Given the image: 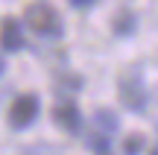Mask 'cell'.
Returning a JSON list of instances; mask_svg holds the SVG:
<instances>
[{
    "instance_id": "obj_8",
    "label": "cell",
    "mask_w": 158,
    "mask_h": 155,
    "mask_svg": "<svg viewBox=\"0 0 158 155\" xmlns=\"http://www.w3.org/2000/svg\"><path fill=\"white\" fill-rule=\"evenodd\" d=\"M85 146H88L94 155H108V152H111V138H108L106 132L88 129V135H85Z\"/></svg>"
},
{
    "instance_id": "obj_4",
    "label": "cell",
    "mask_w": 158,
    "mask_h": 155,
    "mask_svg": "<svg viewBox=\"0 0 158 155\" xmlns=\"http://www.w3.org/2000/svg\"><path fill=\"white\" fill-rule=\"evenodd\" d=\"M53 123H56L62 132L68 135H76L79 129H82V114H79V105L73 103L70 97H59L56 105H53Z\"/></svg>"
},
{
    "instance_id": "obj_13",
    "label": "cell",
    "mask_w": 158,
    "mask_h": 155,
    "mask_svg": "<svg viewBox=\"0 0 158 155\" xmlns=\"http://www.w3.org/2000/svg\"><path fill=\"white\" fill-rule=\"evenodd\" d=\"M149 155H155V149H152V146H149Z\"/></svg>"
},
{
    "instance_id": "obj_3",
    "label": "cell",
    "mask_w": 158,
    "mask_h": 155,
    "mask_svg": "<svg viewBox=\"0 0 158 155\" xmlns=\"http://www.w3.org/2000/svg\"><path fill=\"white\" fill-rule=\"evenodd\" d=\"M38 114H41L38 94H21V97L12 100L9 111H6V120H9V126L15 129V132H23V129H29L38 120Z\"/></svg>"
},
{
    "instance_id": "obj_11",
    "label": "cell",
    "mask_w": 158,
    "mask_h": 155,
    "mask_svg": "<svg viewBox=\"0 0 158 155\" xmlns=\"http://www.w3.org/2000/svg\"><path fill=\"white\" fill-rule=\"evenodd\" d=\"M70 6H76V9H91V6H97V0H70Z\"/></svg>"
},
{
    "instance_id": "obj_10",
    "label": "cell",
    "mask_w": 158,
    "mask_h": 155,
    "mask_svg": "<svg viewBox=\"0 0 158 155\" xmlns=\"http://www.w3.org/2000/svg\"><path fill=\"white\" fill-rule=\"evenodd\" d=\"M143 149H147V135L132 132L123 138V155H141Z\"/></svg>"
},
{
    "instance_id": "obj_9",
    "label": "cell",
    "mask_w": 158,
    "mask_h": 155,
    "mask_svg": "<svg viewBox=\"0 0 158 155\" xmlns=\"http://www.w3.org/2000/svg\"><path fill=\"white\" fill-rule=\"evenodd\" d=\"M82 88V76H76V73H59L56 76V94L62 97V94H68V91H79Z\"/></svg>"
},
{
    "instance_id": "obj_2",
    "label": "cell",
    "mask_w": 158,
    "mask_h": 155,
    "mask_svg": "<svg viewBox=\"0 0 158 155\" xmlns=\"http://www.w3.org/2000/svg\"><path fill=\"white\" fill-rule=\"evenodd\" d=\"M117 97H120V105L132 114H143L149 105V88L143 82V73L138 64H129L123 73L117 76Z\"/></svg>"
},
{
    "instance_id": "obj_7",
    "label": "cell",
    "mask_w": 158,
    "mask_h": 155,
    "mask_svg": "<svg viewBox=\"0 0 158 155\" xmlns=\"http://www.w3.org/2000/svg\"><path fill=\"white\" fill-rule=\"evenodd\" d=\"M91 129L106 132L108 138H114V135H117V129H120V120H117V114H114L111 108H97L94 120H91Z\"/></svg>"
},
{
    "instance_id": "obj_1",
    "label": "cell",
    "mask_w": 158,
    "mask_h": 155,
    "mask_svg": "<svg viewBox=\"0 0 158 155\" xmlns=\"http://www.w3.org/2000/svg\"><path fill=\"white\" fill-rule=\"evenodd\" d=\"M23 23L44 41H59L64 35V21H62V15H59V9L53 3H44V0L29 3L27 9H23Z\"/></svg>"
},
{
    "instance_id": "obj_6",
    "label": "cell",
    "mask_w": 158,
    "mask_h": 155,
    "mask_svg": "<svg viewBox=\"0 0 158 155\" xmlns=\"http://www.w3.org/2000/svg\"><path fill=\"white\" fill-rule=\"evenodd\" d=\"M111 32L117 38H129V35L138 32V12L132 9H117L111 15Z\"/></svg>"
},
{
    "instance_id": "obj_5",
    "label": "cell",
    "mask_w": 158,
    "mask_h": 155,
    "mask_svg": "<svg viewBox=\"0 0 158 155\" xmlns=\"http://www.w3.org/2000/svg\"><path fill=\"white\" fill-rule=\"evenodd\" d=\"M0 47H3L6 53H18L27 47V41H23V29H21V21L18 18H3V23H0Z\"/></svg>"
},
{
    "instance_id": "obj_12",
    "label": "cell",
    "mask_w": 158,
    "mask_h": 155,
    "mask_svg": "<svg viewBox=\"0 0 158 155\" xmlns=\"http://www.w3.org/2000/svg\"><path fill=\"white\" fill-rule=\"evenodd\" d=\"M3 70H6V62H3V56H0V76H3Z\"/></svg>"
}]
</instances>
